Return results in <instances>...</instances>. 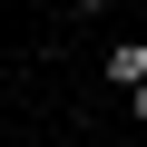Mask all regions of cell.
<instances>
[{
	"instance_id": "4",
	"label": "cell",
	"mask_w": 147,
	"mask_h": 147,
	"mask_svg": "<svg viewBox=\"0 0 147 147\" xmlns=\"http://www.w3.org/2000/svg\"><path fill=\"white\" fill-rule=\"evenodd\" d=\"M137 10H147V0H137Z\"/></svg>"
},
{
	"instance_id": "2",
	"label": "cell",
	"mask_w": 147,
	"mask_h": 147,
	"mask_svg": "<svg viewBox=\"0 0 147 147\" xmlns=\"http://www.w3.org/2000/svg\"><path fill=\"white\" fill-rule=\"evenodd\" d=\"M69 10H79V20H108V10H118V0H69Z\"/></svg>"
},
{
	"instance_id": "1",
	"label": "cell",
	"mask_w": 147,
	"mask_h": 147,
	"mask_svg": "<svg viewBox=\"0 0 147 147\" xmlns=\"http://www.w3.org/2000/svg\"><path fill=\"white\" fill-rule=\"evenodd\" d=\"M137 79H147V39H118L108 49V88H137Z\"/></svg>"
},
{
	"instance_id": "3",
	"label": "cell",
	"mask_w": 147,
	"mask_h": 147,
	"mask_svg": "<svg viewBox=\"0 0 147 147\" xmlns=\"http://www.w3.org/2000/svg\"><path fill=\"white\" fill-rule=\"evenodd\" d=\"M127 118H137V127H147V79H137V88H127Z\"/></svg>"
}]
</instances>
